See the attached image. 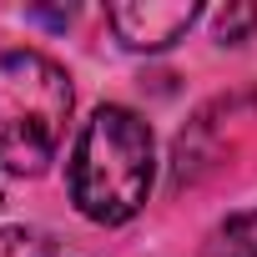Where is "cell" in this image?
Listing matches in <instances>:
<instances>
[{
	"label": "cell",
	"mask_w": 257,
	"mask_h": 257,
	"mask_svg": "<svg viewBox=\"0 0 257 257\" xmlns=\"http://www.w3.org/2000/svg\"><path fill=\"white\" fill-rule=\"evenodd\" d=\"M0 257H51V242L31 227H0Z\"/></svg>",
	"instance_id": "cell-5"
},
{
	"label": "cell",
	"mask_w": 257,
	"mask_h": 257,
	"mask_svg": "<svg viewBox=\"0 0 257 257\" xmlns=\"http://www.w3.org/2000/svg\"><path fill=\"white\" fill-rule=\"evenodd\" d=\"M247 26H257V11H252V6H237V11H222V16H217V36H222V41H237Z\"/></svg>",
	"instance_id": "cell-6"
},
{
	"label": "cell",
	"mask_w": 257,
	"mask_h": 257,
	"mask_svg": "<svg viewBox=\"0 0 257 257\" xmlns=\"http://www.w3.org/2000/svg\"><path fill=\"white\" fill-rule=\"evenodd\" d=\"M197 16L202 11L192 0H121V6L106 11L111 31L132 51H167V46H177L197 26Z\"/></svg>",
	"instance_id": "cell-3"
},
{
	"label": "cell",
	"mask_w": 257,
	"mask_h": 257,
	"mask_svg": "<svg viewBox=\"0 0 257 257\" xmlns=\"http://www.w3.org/2000/svg\"><path fill=\"white\" fill-rule=\"evenodd\" d=\"M222 257H257V212H242L222 227Z\"/></svg>",
	"instance_id": "cell-4"
},
{
	"label": "cell",
	"mask_w": 257,
	"mask_h": 257,
	"mask_svg": "<svg viewBox=\"0 0 257 257\" xmlns=\"http://www.w3.org/2000/svg\"><path fill=\"white\" fill-rule=\"evenodd\" d=\"M71 121V76L41 51L0 56V167L16 177L46 172Z\"/></svg>",
	"instance_id": "cell-2"
},
{
	"label": "cell",
	"mask_w": 257,
	"mask_h": 257,
	"mask_svg": "<svg viewBox=\"0 0 257 257\" xmlns=\"http://www.w3.org/2000/svg\"><path fill=\"white\" fill-rule=\"evenodd\" d=\"M66 177L81 217L101 227L132 222L152 192V126L126 106H101L81 126Z\"/></svg>",
	"instance_id": "cell-1"
}]
</instances>
